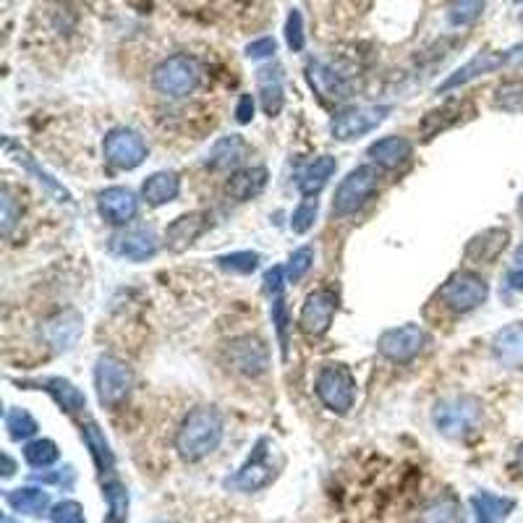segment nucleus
Masks as SVG:
<instances>
[{
  "instance_id": "obj_53",
  "label": "nucleus",
  "mask_w": 523,
  "mask_h": 523,
  "mask_svg": "<svg viewBox=\"0 0 523 523\" xmlns=\"http://www.w3.org/2000/svg\"><path fill=\"white\" fill-rule=\"evenodd\" d=\"M516 463H518V469L523 471V445L518 448V453H516Z\"/></svg>"
},
{
  "instance_id": "obj_6",
  "label": "nucleus",
  "mask_w": 523,
  "mask_h": 523,
  "mask_svg": "<svg viewBox=\"0 0 523 523\" xmlns=\"http://www.w3.org/2000/svg\"><path fill=\"white\" fill-rule=\"evenodd\" d=\"M314 393L322 406L333 414H348L356 403V377L346 364H325L317 372Z\"/></svg>"
},
{
  "instance_id": "obj_9",
  "label": "nucleus",
  "mask_w": 523,
  "mask_h": 523,
  "mask_svg": "<svg viewBox=\"0 0 523 523\" xmlns=\"http://www.w3.org/2000/svg\"><path fill=\"white\" fill-rule=\"evenodd\" d=\"M97 401L105 408H118L134 390V369L118 356H100L95 364Z\"/></svg>"
},
{
  "instance_id": "obj_8",
  "label": "nucleus",
  "mask_w": 523,
  "mask_h": 523,
  "mask_svg": "<svg viewBox=\"0 0 523 523\" xmlns=\"http://www.w3.org/2000/svg\"><path fill=\"white\" fill-rule=\"evenodd\" d=\"M223 364L233 374L257 380L270 369V348L257 335H238L223 346Z\"/></svg>"
},
{
  "instance_id": "obj_29",
  "label": "nucleus",
  "mask_w": 523,
  "mask_h": 523,
  "mask_svg": "<svg viewBox=\"0 0 523 523\" xmlns=\"http://www.w3.org/2000/svg\"><path fill=\"white\" fill-rule=\"evenodd\" d=\"M181 194V178L173 170H157L142 184V199L150 207H163V204L176 202Z\"/></svg>"
},
{
  "instance_id": "obj_2",
  "label": "nucleus",
  "mask_w": 523,
  "mask_h": 523,
  "mask_svg": "<svg viewBox=\"0 0 523 523\" xmlns=\"http://www.w3.org/2000/svg\"><path fill=\"white\" fill-rule=\"evenodd\" d=\"M484 422V403L469 393L440 398L432 408V424L448 440H469Z\"/></svg>"
},
{
  "instance_id": "obj_44",
  "label": "nucleus",
  "mask_w": 523,
  "mask_h": 523,
  "mask_svg": "<svg viewBox=\"0 0 523 523\" xmlns=\"http://www.w3.org/2000/svg\"><path fill=\"white\" fill-rule=\"evenodd\" d=\"M312 265H314V249H312V246H301V249H296V252L291 254V259H288V265H286L288 283H299L306 272L312 270Z\"/></svg>"
},
{
  "instance_id": "obj_25",
  "label": "nucleus",
  "mask_w": 523,
  "mask_h": 523,
  "mask_svg": "<svg viewBox=\"0 0 523 523\" xmlns=\"http://www.w3.org/2000/svg\"><path fill=\"white\" fill-rule=\"evenodd\" d=\"M508 244V228H487V231L476 233L469 244H466L463 257H466V262H471V265H492V262H497V257L508 249Z\"/></svg>"
},
{
  "instance_id": "obj_45",
  "label": "nucleus",
  "mask_w": 523,
  "mask_h": 523,
  "mask_svg": "<svg viewBox=\"0 0 523 523\" xmlns=\"http://www.w3.org/2000/svg\"><path fill=\"white\" fill-rule=\"evenodd\" d=\"M286 42L293 53H301L306 45V34H304V16H301L299 8H293L286 19Z\"/></svg>"
},
{
  "instance_id": "obj_56",
  "label": "nucleus",
  "mask_w": 523,
  "mask_h": 523,
  "mask_svg": "<svg viewBox=\"0 0 523 523\" xmlns=\"http://www.w3.org/2000/svg\"><path fill=\"white\" fill-rule=\"evenodd\" d=\"M521 24H523V14H521Z\"/></svg>"
},
{
  "instance_id": "obj_17",
  "label": "nucleus",
  "mask_w": 523,
  "mask_h": 523,
  "mask_svg": "<svg viewBox=\"0 0 523 523\" xmlns=\"http://www.w3.org/2000/svg\"><path fill=\"white\" fill-rule=\"evenodd\" d=\"M21 388L27 390H45L55 401V406L61 408L63 414L76 419L87 411V395L76 388L74 382L66 377H40V380H21Z\"/></svg>"
},
{
  "instance_id": "obj_13",
  "label": "nucleus",
  "mask_w": 523,
  "mask_h": 523,
  "mask_svg": "<svg viewBox=\"0 0 523 523\" xmlns=\"http://www.w3.org/2000/svg\"><path fill=\"white\" fill-rule=\"evenodd\" d=\"M429 343V335L424 327L408 322L401 327H390L377 338V351L382 359L393 361V364H411L416 356L422 354Z\"/></svg>"
},
{
  "instance_id": "obj_12",
  "label": "nucleus",
  "mask_w": 523,
  "mask_h": 523,
  "mask_svg": "<svg viewBox=\"0 0 523 523\" xmlns=\"http://www.w3.org/2000/svg\"><path fill=\"white\" fill-rule=\"evenodd\" d=\"M503 68H513V55L508 50H484V53H476L474 58L458 66L453 74H448L437 84V95H448L453 89H461L466 84L482 79V76H490L495 71H503Z\"/></svg>"
},
{
  "instance_id": "obj_1",
  "label": "nucleus",
  "mask_w": 523,
  "mask_h": 523,
  "mask_svg": "<svg viewBox=\"0 0 523 523\" xmlns=\"http://www.w3.org/2000/svg\"><path fill=\"white\" fill-rule=\"evenodd\" d=\"M225 437V419L215 406H197L184 416L176 432L178 456L189 463L204 461L220 448Z\"/></svg>"
},
{
  "instance_id": "obj_18",
  "label": "nucleus",
  "mask_w": 523,
  "mask_h": 523,
  "mask_svg": "<svg viewBox=\"0 0 523 523\" xmlns=\"http://www.w3.org/2000/svg\"><path fill=\"white\" fill-rule=\"evenodd\" d=\"M110 252L131 262H147L160 252V241L152 228H126L110 238Z\"/></svg>"
},
{
  "instance_id": "obj_48",
  "label": "nucleus",
  "mask_w": 523,
  "mask_h": 523,
  "mask_svg": "<svg viewBox=\"0 0 523 523\" xmlns=\"http://www.w3.org/2000/svg\"><path fill=\"white\" fill-rule=\"evenodd\" d=\"M275 50H278L275 37H259V40H252L246 45V58L249 61H262V58H272Z\"/></svg>"
},
{
  "instance_id": "obj_22",
  "label": "nucleus",
  "mask_w": 523,
  "mask_h": 523,
  "mask_svg": "<svg viewBox=\"0 0 523 523\" xmlns=\"http://www.w3.org/2000/svg\"><path fill=\"white\" fill-rule=\"evenodd\" d=\"M267 181H270V173H267L265 165L238 168V170H233L231 178L225 181V197L236 204L252 202V199H257L259 194L265 191Z\"/></svg>"
},
{
  "instance_id": "obj_31",
  "label": "nucleus",
  "mask_w": 523,
  "mask_h": 523,
  "mask_svg": "<svg viewBox=\"0 0 523 523\" xmlns=\"http://www.w3.org/2000/svg\"><path fill=\"white\" fill-rule=\"evenodd\" d=\"M471 510H474L476 523H505L516 510V500L482 490L471 497Z\"/></svg>"
},
{
  "instance_id": "obj_11",
  "label": "nucleus",
  "mask_w": 523,
  "mask_h": 523,
  "mask_svg": "<svg viewBox=\"0 0 523 523\" xmlns=\"http://www.w3.org/2000/svg\"><path fill=\"white\" fill-rule=\"evenodd\" d=\"M147 155H150V147L144 142V136L126 126L110 129L102 139V157L110 168L136 170L147 160Z\"/></svg>"
},
{
  "instance_id": "obj_38",
  "label": "nucleus",
  "mask_w": 523,
  "mask_h": 523,
  "mask_svg": "<svg viewBox=\"0 0 523 523\" xmlns=\"http://www.w3.org/2000/svg\"><path fill=\"white\" fill-rule=\"evenodd\" d=\"M487 0H450L448 6V24L450 27H471L484 14Z\"/></svg>"
},
{
  "instance_id": "obj_14",
  "label": "nucleus",
  "mask_w": 523,
  "mask_h": 523,
  "mask_svg": "<svg viewBox=\"0 0 523 523\" xmlns=\"http://www.w3.org/2000/svg\"><path fill=\"white\" fill-rule=\"evenodd\" d=\"M306 82L325 108H340L351 97V84L346 76L322 58H312L306 63Z\"/></svg>"
},
{
  "instance_id": "obj_20",
  "label": "nucleus",
  "mask_w": 523,
  "mask_h": 523,
  "mask_svg": "<svg viewBox=\"0 0 523 523\" xmlns=\"http://www.w3.org/2000/svg\"><path fill=\"white\" fill-rule=\"evenodd\" d=\"M3 150H6L8 157H14L16 163H19L24 170H27V173H32L34 181H37V184H40L42 189L48 191V194L55 199V202H66V204L74 202V197H71V191H68L66 186H63L61 181H58V178H53V173H48V170L42 168V165L37 163V160H34V157L29 155V152L24 150V147H21L19 142H14L11 136H6V139H3Z\"/></svg>"
},
{
  "instance_id": "obj_23",
  "label": "nucleus",
  "mask_w": 523,
  "mask_h": 523,
  "mask_svg": "<svg viewBox=\"0 0 523 523\" xmlns=\"http://www.w3.org/2000/svg\"><path fill=\"white\" fill-rule=\"evenodd\" d=\"M249 155H252V147H249V142L241 134L220 136L218 142L210 147L207 157H204V168L238 170Z\"/></svg>"
},
{
  "instance_id": "obj_43",
  "label": "nucleus",
  "mask_w": 523,
  "mask_h": 523,
  "mask_svg": "<svg viewBox=\"0 0 523 523\" xmlns=\"http://www.w3.org/2000/svg\"><path fill=\"white\" fill-rule=\"evenodd\" d=\"M317 212H320V199L317 197H304V202L293 210V218H291V231L299 233V236H304V233H309L314 228V223H317Z\"/></svg>"
},
{
  "instance_id": "obj_36",
  "label": "nucleus",
  "mask_w": 523,
  "mask_h": 523,
  "mask_svg": "<svg viewBox=\"0 0 523 523\" xmlns=\"http://www.w3.org/2000/svg\"><path fill=\"white\" fill-rule=\"evenodd\" d=\"M3 422H6L8 437L16 442H29L40 432V424H37V419L29 414L27 408H8Z\"/></svg>"
},
{
  "instance_id": "obj_52",
  "label": "nucleus",
  "mask_w": 523,
  "mask_h": 523,
  "mask_svg": "<svg viewBox=\"0 0 523 523\" xmlns=\"http://www.w3.org/2000/svg\"><path fill=\"white\" fill-rule=\"evenodd\" d=\"M16 474V463L14 458L8 456V453H3V479H11V476Z\"/></svg>"
},
{
  "instance_id": "obj_21",
  "label": "nucleus",
  "mask_w": 523,
  "mask_h": 523,
  "mask_svg": "<svg viewBox=\"0 0 523 523\" xmlns=\"http://www.w3.org/2000/svg\"><path fill=\"white\" fill-rule=\"evenodd\" d=\"M97 212L110 225H129L139 212V197L126 186H110L97 197Z\"/></svg>"
},
{
  "instance_id": "obj_39",
  "label": "nucleus",
  "mask_w": 523,
  "mask_h": 523,
  "mask_svg": "<svg viewBox=\"0 0 523 523\" xmlns=\"http://www.w3.org/2000/svg\"><path fill=\"white\" fill-rule=\"evenodd\" d=\"M270 317L272 325H275V333H278V343H280V356L288 359V330H291V314H288L286 306V296L278 293L270 299Z\"/></svg>"
},
{
  "instance_id": "obj_30",
  "label": "nucleus",
  "mask_w": 523,
  "mask_h": 523,
  "mask_svg": "<svg viewBox=\"0 0 523 523\" xmlns=\"http://www.w3.org/2000/svg\"><path fill=\"white\" fill-rule=\"evenodd\" d=\"M466 108H469V102L456 100V102H448V105H442V108L437 110H429L427 116L422 118V123H419V134H422L424 142L440 136L442 131L458 126V123L463 121V110Z\"/></svg>"
},
{
  "instance_id": "obj_35",
  "label": "nucleus",
  "mask_w": 523,
  "mask_h": 523,
  "mask_svg": "<svg viewBox=\"0 0 523 523\" xmlns=\"http://www.w3.org/2000/svg\"><path fill=\"white\" fill-rule=\"evenodd\" d=\"M102 497L108 503V523H126L129 521V487L113 476V479H105L102 482Z\"/></svg>"
},
{
  "instance_id": "obj_47",
  "label": "nucleus",
  "mask_w": 523,
  "mask_h": 523,
  "mask_svg": "<svg viewBox=\"0 0 523 523\" xmlns=\"http://www.w3.org/2000/svg\"><path fill=\"white\" fill-rule=\"evenodd\" d=\"M32 479L42 484H55V487H61V490H71L76 482V471L74 466H63V469H55V471L42 469V474H34Z\"/></svg>"
},
{
  "instance_id": "obj_10",
  "label": "nucleus",
  "mask_w": 523,
  "mask_h": 523,
  "mask_svg": "<svg viewBox=\"0 0 523 523\" xmlns=\"http://www.w3.org/2000/svg\"><path fill=\"white\" fill-rule=\"evenodd\" d=\"M390 113H393V105H356V108L338 110L330 121V134L335 142H354L382 126Z\"/></svg>"
},
{
  "instance_id": "obj_32",
  "label": "nucleus",
  "mask_w": 523,
  "mask_h": 523,
  "mask_svg": "<svg viewBox=\"0 0 523 523\" xmlns=\"http://www.w3.org/2000/svg\"><path fill=\"white\" fill-rule=\"evenodd\" d=\"M335 170H338V160H335L333 155L314 157L312 163L306 165L299 176L301 197H317V194L330 184V178L335 176Z\"/></svg>"
},
{
  "instance_id": "obj_19",
  "label": "nucleus",
  "mask_w": 523,
  "mask_h": 523,
  "mask_svg": "<svg viewBox=\"0 0 523 523\" xmlns=\"http://www.w3.org/2000/svg\"><path fill=\"white\" fill-rule=\"evenodd\" d=\"M210 225L212 215L204 210L186 212V215L176 218L168 225V231H165V246H168V252H186L189 246H194V241H197L199 236H204V233L210 231Z\"/></svg>"
},
{
  "instance_id": "obj_16",
  "label": "nucleus",
  "mask_w": 523,
  "mask_h": 523,
  "mask_svg": "<svg viewBox=\"0 0 523 523\" xmlns=\"http://www.w3.org/2000/svg\"><path fill=\"white\" fill-rule=\"evenodd\" d=\"M84 333V317L76 309H63V312L50 314L48 320H42L37 327V335L55 354H66L79 343Z\"/></svg>"
},
{
  "instance_id": "obj_26",
  "label": "nucleus",
  "mask_w": 523,
  "mask_h": 523,
  "mask_svg": "<svg viewBox=\"0 0 523 523\" xmlns=\"http://www.w3.org/2000/svg\"><path fill=\"white\" fill-rule=\"evenodd\" d=\"M82 440L84 445H87L89 456H92V463H95L97 476H100L102 482H105V479H113V476H116V453L110 448L108 437H105V432L100 429V424L87 419V422L82 424Z\"/></svg>"
},
{
  "instance_id": "obj_57",
  "label": "nucleus",
  "mask_w": 523,
  "mask_h": 523,
  "mask_svg": "<svg viewBox=\"0 0 523 523\" xmlns=\"http://www.w3.org/2000/svg\"><path fill=\"white\" fill-rule=\"evenodd\" d=\"M516 3H521V0H516Z\"/></svg>"
},
{
  "instance_id": "obj_33",
  "label": "nucleus",
  "mask_w": 523,
  "mask_h": 523,
  "mask_svg": "<svg viewBox=\"0 0 523 523\" xmlns=\"http://www.w3.org/2000/svg\"><path fill=\"white\" fill-rule=\"evenodd\" d=\"M6 505L19 516H32L40 518L45 516L50 508V492H45L42 487H19V490L6 492Z\"/></svg>"
},
{
  "instance_id": "obj_41",
  "label": "nucleus",
  "mask_w": 523,
  "mask_h": 523,
  "mask_svg": "<svg viewBox=\"0 0 523 523\" xmlns=\"http://www.w3.org/2000/svg\"><path fill=\"white\" fill-rule=\"evenodd\" d=\"M497 110L503 113H521L523 110V82L521 79H513V82H503L495 89V97H492Z\"/></svg>"
},
{
  "instance_id": "obj_15",
  "label": "nucleus",
  "mask_w": 523,
  "mask_h": 523,
  "mask_svg": "<svg viewBox=\"0 0 523 523\" xmlns=\"http://www.w3.org/2000/svg\"><path fill=\"white\" fill-rule=\"evenodd\" d=\"M340 299L333 288H317L309 293L299 312V330L306 338H322L333 327L335 314H338Z\"/></svg>"
},
{
  "instance_id": "obj_28",
  "label": "nucleus",
  "mask_w": 523,
  "mask_h": 523,
  "mask_svg": "<svg viewBox=\"0 0 523 523\" xmlns=\"http://www.w3.org/2000/svg\"><path fill=\"white\" fill-rule=\"evenodd\" d=\"M492 356L500 367L523 369V322L497 330L492 338Z\"/></svg>"
},
{
  "instance_id": "obj_5",
  "label": "nucleus",
  "mask_w": 523,
  "mask_h": 523,
  "mask_svg": "<svg viewBox=\"0 0 523 523\" xmlns=\"http://www.w3.org/2000/svg\"><path fill=\"white\" fill-rule=\"evenodd\" d=\"M377 191H380V170L374 165H359L335 189L333 212L338 218H351L372 202Z\"/></svg>"
},
{
  "instance_id": "obj_27",
  "label": "nucleus",
  "mask_w": 523,
  "mask_h": 523,
  "mask_svg": "<svg viewBox=\"0 0 523 523\" xmlns=\"http://www.w3.org/2000/svg\"><path fill=\"white\" fill-rule=\"evenodd\" d=\"M367 155L372 157V163L377 165V168L395 170V168H403V165L411 160V155H414V144H411V139H406V136H398V134L382 136V139L369 144Z\"/></svg>"
},
{
  "instance_id": "obj_46",
  "label": "nucleus",
  "mask_w": 523,
  "mask_h": 523,
  "mask_svg": "<svg viewBox=\"0 0 523 523\" xmlns=\"http://www.w3.org/2000/svg\"><path fill=\"white\" fill-rule=\"evenodd\" d=\"M50 521L53 523H87V518H84L82 503H76V500H63V503L53 505V510H50Z\"/></svg>"
},
{
  "instance_id": "obj_54",
  "label": "nucleus",
  "mask_w": 523,
  "mask_h": 523,
  "mask_svg": "<svg viewBox=\"0 0 523 523\" xmlns=\"http://www.w3.org/2000/svg\"><path fill=\"white\" fill-rule=\"evenodd\" d=\"M518 215L523 218V194H521V199H518Z\"/></svg>"
},
{
  "instance_id": "obj_37",
  "label": "nucleus",
  "mask_w": 523,
  "mask_h": 523,
  "mask_svg": "<svg viewBox=\"0 0 523 523\" xmlns=\"http://www.w3.org/2000/svg\"><path fill=\"white\" fill-rule=\"evenodd\" d=\"M58 458H61V450L48 437H37V440H29L24 445V461L32 469H50L53 463H58Z\"/></svg>"
},
{
  "instance_id": "obj_7",
  "label": "nucleus",
  "mask_w": 523,
  "mask_h": 523,
  "mask_svg": "<svg viewBox=\"0 0 523 523\" xmlns=\"http://www.w3.org/2000/svg\"><path fill=\"white\" fill-rule=\"evenodd\" d=\"M437 299L448 306L450 312L469 314L482 304H487V299H490V283L479 272L458 270L442 283V288L437 291Z\"/></svg>"
},
{
  "instance_id": "obj_51",
  "label": "nucleus",
  "mask_w": 523,
  "mask_h": 523,
  "mask_svg": "<svg viewBox=\"0 0 523 523\" xmlns=\"http://www.w3.org/2000/svg\"><path fill=\"white\" fill-rule=\"evenodd\" d=\"M510 291H523V265H513L508 272V278H505Z\"/></svg>"
},
{
  "instance_id": "obj_49",
  "label": "nucleus",
  "mask_w": 523,
  "mask_h": 523,
  "mask_svg": "<svg viewBox=\"0 0 523 523\" xmlns=\"http://www.w3.org/2000/svg\"><path fill=\"white\" fill-rule=\"evenodd\" d=\"M286 283H288L286 267H272V270H267V275H265V293L272 299V296L283 293Z\"/></svg>"
},
{
  "instance_id": "obj_42",
  "label": "nucleus",
  "mask_w": 523,
  "mask_h": 523,
  "mask_svg": "<svg viewBox=\"0 0 523 523\" xmlns=\"http://www.w3.org/2000/svg\"><path fill=\"white\" fill-rule=\"evenodd\" d=\"M19 220H21V204L16 202L11 189L3 186V189H0V233H3L6 238L11 236Z\"/></svg>"
},
{
  "instance_id": "obj_34",
  "label": "nucleus",
  "mask_w": 523,
  "mask_h": 523,
  "mask_svg": "<svg viewBox=\"0 0 523 523\" xmlns=\"http://www.w3.org/2000/svg\"><path fill=\"white\" fill-rule=\"evenodd\" d=\"M416 523H466V513H463L461 500L445 492V495L435 497V500H429L424 505Z\"/></svg>"
},
{
  "instance_id": "obj_24",
  "label": "nucleus",
  "mask_w": 523,
  "mask_h": 523,
  "mask_svg": "<svg viewBox=\"0 0 523 523\" xmlns=\"http://www.w3.org/2000/svg\"><path fill=\"white\" fill-rule=\"evenodd\" d=\"M257 95L265 116H280V110L286 105V76L278 63L262 66L257 71Z\"/></svg>"
},
{
  "instance_id": "obj_40",
  "label": "nucleus",
  "mask_w": 523,
  "mask_h": 523,
  "mask_svg": "<svg viewBox=\"0 0 523 523\" xmlns=\"http://www.w3.org/2000/svg\"><path fill=\"white\" fill-rule=\"evenodd\" d=\"M259 262H262V257L257 252H231L215 257V265L223 272H231V275H252Z\"/></svg>"
},
{
  "instance_id": "obj_4",
  "label": "nucleus",
  "mask_w": 523,
  "mask_h": 523,
  "mask_svg": "<svg viewBox=\"0 0 523 523\" xmlns=\"http://www.w3.org/2000/svg\"><path fill=\"white\" fill-rule=\"evenodd\" d=\"M202 84V63L189 53L168 55L152 71V87L157 95L168 97V100H184L194 95Z\"/></svg>"
},
{
  "instance_id": "obj_55",
  "label": "nucleus",
  "mask_w": 523,
  "mask_h": 523,
  "mask_svg": "<svg viewBox=\"0 0 523 523\" xmlns=\"http://www.w3.org/2000/svg\"><path fill=\"white\" fill-rule=\"evenodd\" d=\"M160 523H173V521H160Z\"/></svg>"
},
{
  "instance_id": "obj_3",
  "label": "nucleus",
  "mask_w": 523,
  "mask_h": 523,
  "mask_svg": "<svg viewBox=\"0 0 523 523\" xmlns=\"http://www.w3.org/2000/svg\"><path fill=\"white\" fill-rule=\"evenodd\" d=\"M280 466H283V461H280L275 442H272L270 437H259V440L254 442L249 458L244 461V466H241L236 474L228 476L223 482V487L231 492H241V495H254V492L267 490V487L278 479Z\"/></svg>"
},
{
  "instance_id": "obj_50",
  "label": "nucleus",
  "mask_w": 523,
  "mask_h": 523,
  "mask_svg": "<svg viewBox=\"0 0 523 523\" xmlns=\"http://www.w3.org/2000/svg\"><path fill=\"white\" fill-rule=\"evenodd\" d=\"M252 118H254V95H241L236 105V121L252 123Z\"/></svg>"
}]
</instances>
